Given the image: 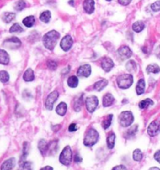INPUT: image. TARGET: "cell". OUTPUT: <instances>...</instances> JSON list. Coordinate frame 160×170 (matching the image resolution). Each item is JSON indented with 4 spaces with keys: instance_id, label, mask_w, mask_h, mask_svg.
<instances>
[{
    "instance_id": "6da1fadb",
    "label": "cell",
    "mask_w": 160,
    "mask_h": 170,
    "mask_svg": "<svg viewBox=\"0 0 160 170\" xmlns=\"http://www.w3.org/2000/svg\"><path fill=\"white\" fill-rule=\"evenodd\" d=\"M60 38V33L55 30H52L45 33L42 37V43L47 49L53 51Z\"/></svg>"
},
{
    "instance_id": "7a4b0ae2",
    "label": "cell",
    "mask_w": 160,
    "mask_h": 170,
    "mask_svg": "<svg viewBox=\"0 0 160 170\" xmlns=\"http://www.w3.org/2000/svg\"><path fill=\"white\" fill-rule=\"evenodd\" d=\"M118 86L122 90L129 89L133 83V77L130 74H123L118 76L116 79Z\"/></svg>"
},
{
    "instance_id": "3957f363",
    "label": "cell",
    "mask_w": 160,
    "mask_h": 170,
    "mask_svg": "<svg viewBox=\"0 0 160 170\" xmlns=\"http://www.w3.org/2000/svg\"><path fill=\"white\" fill-rule=\"evenodd\" d=\"M99 140V133L96 129H90L86 132L83 140V143L86 147H92L97 143Z\"/></svg>"
},
{
    "instance_id": "277c9868",
    "label": "cell",
    "mask_w": 160,
    "mask_h": 170,
    "mask_svg": "<svg viewBox=\"0 0 160 170\" xmlns=\"http://www.w3.org/2000/svg\"><path fill=\"white\" fill-rule=\"evenodd\" d=\"M134 121V117L131 111H122L119 116V122L122 127H128L133 124Z\"/></svg>"
},
{
    "instance_id": "5b68a950",
    "label": "cell",
    "mask_w": 160,
    "mask_h": 170,
    "mask_svg": "<svg viewBox=\"0 0 160 170\" xmlns=\"http://www.w3.org/2000/svg\"><path fill=\"white\" fill-rule=\"evenodd\" d=\"M72 160V151L69 146H66L61 151L59 157V161L62 165H69Z\"/></svg>"
},
{
    "instance_id": "8992f818",
    "label": "cell",
    "mask_w": 160,
    "mask_h": 170,
    "mask_svg": "<svg viewBox=\"0 0 160 170\" xmlns=\"http://www.w3.org/2000/svg\"><path fill=\"white\" fill-rule=\"evenodd\" d=\"M99 100L96 96H90L86 97V107L89 113H93L97 107H98Z\"/></svg>"
},
{
    "instance_id": "52a82bcc",
    "label": "cell",
    "mask_w": 160,
    "mask_h": 170,
    "mask_svg": "<svg viewBox=\"0 0 160 170\" xmlns=\"http://www.w3.org/2000/svg\"><path fill=\"white\" fill-rule=\"evenodd\" d=\"M58 97H59V93L57 91H53L50 94H49L45 102V106L46 109L51 111L53 108V104L57 100Z\"/></svg>"
},
{
    "instance_id": "ba28073f",
    "label": "cell",
    "mask_w": 160,
    "mask_h": 170,
    "mask_svg": "<svg viewBox=\"0 0 160 170\" xmlns=\"http://www.w3.org/2000/svg\"><path fill=\"white\" fill-rule=\"evenodd\" d=\"M72 45H73V39L70 35H65L64 38H62L60 43V46L65 52L70 50L71 48L72 47Z\"/></svg>"
},
{
    "instance_id": "9c48e42d",
    "label": "cell",
    "mask_w": 160,
    "mask_h": 170,
    "mask_svg": "<svg viewBox=\"0 0 160 170\" xmlns=\"http://www.w3.org/2000/svg\"><path fill=\"white\" fill-rule=\"evenodd\" d=\"M160 129V123L158 121H153L149 124L148 127H147V132L149 136L151 137H155L158 133Z\"/></svg>"
},
{
    "instance_id": "30bf717a",
    "label": "cell",
    "mask_w": 160,
    "mask_h": 170,
    "mask_svg": "<svg viewBox=\"0 0 160 170\" xmlns=\"http://www.w3.org/2000/svg\"><path fill=\"white\" fill-rule=\"evenodd\" d=\"M118 54L122 60H126L131 57L133 52L129 46H122L118 49Z\"/></svg>"
},
{
    "instance_id": "8fae6325",
    "label": "cell",
    "mask_w": 160,
    "mask_h": 170,
    "mask_svg": "<svg viewBox=\"0 0 160 170\" xmlns=\"http://www.w3.org/2000/svg\"><path fill=\"white\" fill-rule=\"evenodd\" d=\"M91 71H92L91 66L86 64H83L78 68V71H77V75L79 77L88 78L91 75Z\"/></svg>"
},
{
    "instance_id": "7c38bea8",
    "label": "cell",
    "mask_w": 160,
    "mask_h": 170,
    "mask_svg": "<svg viewBox=\"0 0 160 170\" xmlns=\"http://www.w3.org/2000/svg\"><path fill=\"white\" fill-rule=\"evenodd\" d=\"M4 44L11 49H16V48L20 47L21 45V41L17 37H11V38L5 40Z\"/></svg>"
},
{
    "instance_id": "4fadbf2b",
    "label": "cell",
    "mask_w": 160,
    "mask_h": 170,
    "mask_svg": "<svg viewBox=\"0 0 160 170\" xmlns=\"http://www.w3.org/2000/svg\"><path fill=\"white\" fill-rule=\"evenodd\" d=\"M101 68L105 72H109L114 68V61L110 57H104L101 60Z\"/></svg>"
},
{
    "instance_id": "5bb4252c",
    "label": "cell",
    "mask_w": 160,
    "mask_h": 170,
    "mask_svg": "<svg viewBox=\"0 0 160 170\" xmlns=\"http://www.w3.org/2000/svg\"><path fill=\"white\" fill-rule=\"evenodd\" d=\"M83 10L88 14H91L95 10V2L94 0H84L83 3Z\"/></svg>"
},
{
    "instance_id": "9a60e30c",
    "label": "cell",
    "mask_w": 160,
    "mask_h": 170,
    "mask_svg": "<svg viewBox=\"0 0 160 170\" xmlns=\"http://www.w3.org/2000/svg\"><path fill=\"white\" fill-rule=\"evenodd\" d=\"M16 165V159L14 157H10L5 161L1 165V170H11L14 168Z\"/></svg>"
},
{
    "instance_id": "2e32d148",
    "label": "cell",
    "mask_w": 160,
    "mask_h": 170,
    "mask_svg": "<svg viewBox=\"0 0 160 170\" xmlns=\"http://www.w3.org/2000/svg\"><path fill=\"white\" fill-rule=\"evenodd\" d=\"M38 147L42 155H45L49 149V143L45 140H40L38 143Z\"/></svg>"
},
{
    "instance_id": "e0dca14e",
    "label": "cell",
    "mask_w": 160,
    "mask_h": 170,
    "mask_svg": "<svg viewBox=\"0 0 160 170\" xmlns=\"http://www.w3.org/2000/svg\"><path fill=\"white\" fill-rule=\"evenodd\" d=\"M9 63V56L4 49H0V64L7 65Z\"/></svg>"
},
{
    "instance_id": "ac0fdd59",
    "label": "cell",
    "mask_w": 160,
    "mask_h": 170,
    "mask_svg": "<svg viewBox=\"0 0 160 170\" xmlns=\"http://www.w3.org/2000/svg\"><path fill=\"white\" fill-rule=\"evenodd\" d=\"M23 79L24 80V82H32L35 79V75L34 71L31 68H28V69L25 71V72L23 75Z\"/></svg>"
},
{
    "instance_id": "d6986e66",
    "label": "cell",
    "mask_w": 160,
    "mask_h": 170,
    "mask_svg": "<svg viewBox=\"0 0 160 170\" xmlns=\"http://www.w3.org/2000/svg\"><path fill=\"white\" fill-rule=\"evenodd\" d=\"M67 106L66 104V103L61 102L60 103L57 105V107H56V112L57 115H59L60 116H64L67 113Z\"/></svg>"
},
{
    "instance_id": "ffe728a7",
    "label": "cell",
    "mask_w": 160,
    "mask_h": 170,
    "mask_svg": "<svg viewBox=\"0 0 160 170\" xmlns=\"http://www.w3.org/2000/svg\"><path fill=\"white\" fill-rule=\"evenodd\" d=\"M115 98L111 93H107L103 97V106L104 107H110L114 103Z\"/></svg>"
},
{
    "instance_id": "44dd1931",
    "label": "cell",
    "mask_w": 160,
    "mask_h": 170,
    "mask_svg": "<svg viewBox=\"0 0 160 170\" xmlns=\"http://www.w3.org/2000/svg\"><path fill=\"white\" fill-rule=\"evenodd\" d=\"M108 82L106 79H101L97 82H96L93 85V89L96 91H101L105 88L107 85H108Z\"/></svg>"
},
{
    "instance_id": "7402d4cb",
    "label": "cell",
    "mask_w": 160,
    "mask_h": 170,
    "mask_svg": "<svg viewBox=\"0 0 160 170\" xmlns=\"http://www.w3.org/2000/svg\"><path fill=\"white\" fill-rule=\"evenodd\" d=\"M145 90V82L144 79H141L138 81L136 86V93L137 95H141L144 93Z\"/></svg>"
},
{
    "instance_id": "603a6c76",
    "label": "cell",
    "mask_w": 160,
    "mask_h": 170,
    "mask_svg": "<svg viewBox=\"0 0 160 170\" xmlns=\"http://www.w3.org/2000/svg\"><path fill=\"white\" fill-rule=\"evenodd\" d=\"M144 28H145L144 23L141 21H136V22L133 23V25H132V29H133V32H136V33H140V32H142Z\"/></svg>"
},
{
    "instance_id": "cb8c5ba5",
    "label": "cell",
    "mask_w": 160,
    "mask_h": 170,
    "mask_svg": "<svg viewBox=\"0 0 160 170\" xmlns=\"http://www.w3.org/2000/svg\"><path fill=\"white\" fill-rule=\"evenodd\" d=\"M16 18V13H11V12H6L3 14L2 18H3V21H4L6 24H9L11 21H13Z\"/></svg>"
},
{
    "instance_id": "d4e9b609",
    "label": "cell",
    "mask_w": 160,
    "mask_h": 170,
    "mask_svg": "<svg viewBox=\"0 0 160 170\" xmlns=\"http://www.w3.org/2000/svg\"><path fill=\"white\" fill-rule=\"evenodd\" d=\"M24 25L27 28H31L35 23V18L34 16H28L26 18H24L22 21Z\"/></svg>"
},
{
    "instance_id": "484cf974",
    "label": "cell",
    "mask_w": 160,
    "mask_h": 170,
    "mask_svg": "<svg viewBox=\"0 0 160 170\" xmlns=\"http://www.w3.org/2000/svg\"><path fill=\"white\" fill-rule=\"evenodd\" d=\"M51 19V12L49 11V10H45L43 11L40 15H39V20H40L42 22L47 24L50 21Z\"/></svg>"
},
{
    "instance_id": "4316f807",
    "label": "cell",
    "mask_w": 160,
    "mask_h": 170,
    "mask_svg": "<svg viewBox=\"0 0 160 170\" xmlns=\"http://www.w3.org/2000/svg\"><path fill=\"white\" fill-rule=\"evenodd\" d=\"M115 134L114 132H110L107 138V146L109 149H112L115 146Z\"/></svg>"
},
{
    "instance_id": "83f0119b",
    "label": "cell",
    "mask_w": 160,
    "mask_h": 170,
    "mask_svg": "<svg viewBox=\"0 0 160 170\" xmlns=\"http://www.w3.org/2000/svg\"><path fill=\"white\" fill-rule=\"evenodd\" d=\"M67 85H68L70 88H76L78 85V79L77 76L75 75H72L68 78L67 79Z\"/></svg>"
},
{
    "instance_id": "f1b7e54d",
    "label": "cell",
    "mask_w": 160,
    "mask_h": 170,
    "mask_svg": "<svg viewBox=\"0 0 160 170\" xmlns=\"http://www.w3.org/2000/svg\"><path fill=\"white\" fill-rule=\"evenodd\" d=\"M146 71L147 74H158L160 72V67L155 64H149L146 68Z\"/></svg>"
},
{
    "instance_id": "f546056e",
    "label": "cell",
    "mask_w": 160,
    "mask_h": 170,
    "mask_svg": "<svg viewBox=\"0 0 160 170\" xmlns=\"http://www.w3.org/2000/svg\"><path fill=\"white\" fill-rule=\"evenodd\" d=\"M83 105V96L75 98L73 103V108L75 111H79Z\"/></svg>"
},
{
    "instance_id": "4dcf8cb0",
    "label": "cell",
    "mask_w": 160,
    "mask_h": 170,
    "mask_svg": "<svg viewBox=\"0 0 160 170\" xmlns=\"http://www.w3.org/2000/svg\"><path fill=\"white\" fill-rule=\"evenodd\" d=\"M112 115H108L104 118L103 121H102V127L104 129H108L110 127L111 124V121H112Z\"/></svg>"
},
{
    "instance_id": "1f68e13d",
    "label": "cell",
    "mask_w": 160,
    "mask_h": 170,
    "mask_svg": "<svg viewBox=\"0 0 160 170\" xmlns=\"http://www.w3.org/2000/svg\"><path fill=\"white\" fill-rule=\"evenodd\" d=\"M125 68H126V70L129 71V72L133 73L136 71L137 66H136V64L134 60H129V61L126 63V64H125Z\"/></svg>"
},
{
    "instance_id": "d6a6232c",
    "label": "cell",
    "mask_w": 160,
    "mask_h": 170,
    "mask_svg": "<svg viewBox=\"0 0 160 170\" xmlns=\"http://www.w3.org/2000/svg\"><path fill=\"white\" fill-rule=\"evenodd\" d=\"M138 129V126L136 125H134V126H131L128 130L126 131V133H125V137L126 138H131V137H134L135 134L136 133Z\"/></svg>"
},
{
    "instance_id": "836d02e7",
    "label": "cell",
    "mask_w": 160,
    "mask_h": 170,
    "mask_svg": "<svg viewBox=\"0 0 160 170\" xmlns=\"http://www.w3.org/2000/svg\"><path fill=\"white\" fill-rule=\"evenodd\" d=\"M154 102L151 99H145L139 103V107L141 109H146L150 106L153 105Z\"/></svg>"
},
{
    "instance_id": "e575fe53",
    "label": "cell",
    "mask_w": 160,
    "mask_h": 170,
    "mask_svg": "<svg viewBox=\"0 0 160 170\" xmlns=\"http://www.w3.org/2000/svg\"><path fill=\"white\" fill-rule=\"evenodd\" d=\"M26 7V3H25L24 0H18L17 2L15 3V5H14V9H15L17 11H21Z\"/></svg>"
},
{
    "instance_id": "d590c367",
    "label": "cell",
    "mask_w": 160,
    "mask_h": 170,
    "mask_svg": "<svg viewBox=\"0 0 160 170\" xmlns=\"http://www.w3.org/2000/svg\"><path fill=\"white\" fill-rule=\"evenodd\" d=\"M23 32V28L18 23H15L13 24L9 28V32L10 33H20Z\"/></svg>"
},
{
    "instance_id": "8d00e7d4",
    "label": "cell",
    "mask_w": 160,
    "mask_h": 170,
    "mask_svg": "<svg viewBox=\"0 0 160 170\" xmlns=\"http://www.w3.org/2000/svg\"><path fill=\"white\" fill-rule=\"evenodd\" d=\"M133 158L136 162H140L143 158V153L140 149L134 150L133 153Z\"/></svg>"
},
{
    "instance_id": "74e56055",
    "label": "cell",
    "mask_w": 160,
    "mask_h": 170,
    "mask_svg": "<svg viewBox=\"0 0 160 170\" xmlns=\"http://www.w3.org/2000/svg\"><path fill=\"white\" fill-rule=\"evenodd\" d=\"M18 170H32V165L29 162H22L20 164Z\"/></svg>"
},
{
    "instance_id": "f35d334b",
    "label": "cell",
    "mask_w": 160,
    "mask_h": 170,
    "mask_svg": "<svg viewBox=\"0 0 160 170\" xmlns=\"http://www.w3.org/2000/svg\"><path fill=\"white\" fill-rule=\"evenodd\" d=\"M9 80V75L6 71H0V82L6 83Z\"/></svg>"
},
{
    "instance_id": "ab89813d",
    "label": "cell",
    "mask_w": 160,
    "mask_h": 170,
    "mask_svg": "<svg viewBox=\"0 0 160 170\" xmlns=\"http://www.w3.org/2000/svg\"><path fill=\"white\" fill-rule=\"evenodd\" d=\"M29 150H30V147H29V143L28 142H24L23 143V154H22V159L26 158L27 156L29 154Z\"/></svg>"
},
{
    "instance_id": "60d3db41",
    "label": "cell",
    "mask_w": 160,
    "mask_h": 170,
    "mask_svg": "<svg viewBox=\"0 0 160 170\" xmlns=\"http://www.w3.org/2000/svg\"><path fill=\"white\" fill-rule=\"evenodd\" d=\"M151 9H152V10L153 12L160 11V0L153 3L151 5Z\"/></svg>"
},
{
    "instance_id": "b9f144b4",
    "label": "cell",
    "mask_w": 160,
    "mask_h": 170,
    "mask_svg": "<svg viewBox=\"0 0 160 170\" xmlns=\"http://www.w3.org/2000/svg\"><path fill=\"white\" fill-rule=\"evenodd\" d=\"M47 67L51 71H53V70H56V68H57V64L56 62H55L54 60H50L47 61Z\"/></svg>"
},
{
    "instance_id": "7bdbcfd3",
    "label": "cell",
    "mask_w": 160,
    "mask_h": 170,
    "mask_svg": "<svg viewBox=\"0 0 160 170\" xmlns=\"http://www.w3.org/2000/svg\"><path fill=\"white\" fill-rule=\"evenodd\" d=\"M118 2L120 5L125 7V6H128L132 2V0H118Z\"/></svg>"
},
{
    "instance_id": "ee69618b",
    "label": "cell",
    "mask_w": 160,
    "mask_h": 170,
    "mask_svg": "<svg viewBox=\"0 0 160 170\" xmlns=\"http://www.w3.org/2000/svg\"><path fill=\"white\" fill-rule=\"evenodd\" d=\"M77 130V128H76V124H75V123H72V124H71L70 126H69L68 127V131L70 132H75V131Z\"/></svg>"
},
{
    "instance_id": "f6af8a7d",
    "label": "cell",
    "mask_w": 160,
    "mask_h": 170,
    "mask_svg": "<svg viewBox=\"0 0 160 170\" xmlns=\"http://www.w3.org/2000/svg\"><path fill=\"white\" fill-rule=\"evenodd\" d=\"M154 157H155V159L158 162V163H160V150H158V151H156V152L155 153Z\"/></svg>"
},
{
    "instance_id": "bcb514c9",
    "label": "cell",
    "mask_w": 160,
    "mask_h": 170,
    "mask_svg": "<svg viewBox=\"0 0 160 170\" xmlns=\"http://www.w3.org/2000/svg\"><path fill=\"white\" fill-rule=\"evenodd\" d=\"M112 170H127L126 167L124 166V165H117V166L114 167Z\"/></svg>"
},
{
    "instance_id": "7dc6e473",
    "label": "cell",
    "mask_w": 160,
    "mask_h": 170,
    "mask_svg": "<svg viewBox=\"0 0 160 170\" xmlns=\"http://www.w3.org/2000/svg\"><path fill=\"white\" fill-rule=\"evenodd\" d=\"M74 161H75V162H77V163H78V162H82V157H80L78 154H76V155L75 156V157H74Z\"/></svg>"
},
{
    "instance_id": "c3c4849f",
    "label": "cell",
    "mask_w": 160,
    "mask_h": 170,
    "mask_svg": "<svg viewBox=\"0 0 160 170\" xmlns=\"http://www.w3.org/2000/svg\"><path fill=\"white\" fill-rule=\"evenodd\" d=\"M155 54H156L157 57L160 59V46H158V47H157L156 51H155Z\"/></svg>"
},
{
    "instance_id": "681fc988",
    "label": "cell",
    "mask_w": 160,
    "mask_h": 170,
    "mask_svg": "<svg viewBox=\"0 0 160 170\" xmlns=\"http://www.w3.org/2000/svg\"><path fill=\"white\" fill-rule=\"evenodd\" d=\"M40 170H53V168L51 166H45L41 168Z\"/></svg>"
},
{
    "instance_id": "f907efd6",
    "label": "cell",
    "mask_w": 160,
    "mask_h": 170,
    "mask_svg": "<svg viewBox=\"0 0 160 170\" xmlns=\"http://www.w3.org/2000/svg\"><path fill=\"white\" fill-rule=\"evenodd\" d=\"M149 170H160V168H157V167H152V168H149Z\"/></svg>"
},
{
    "instance_id": "816d5d0a",
    "label": "cell",
    "mask_w": 160,
    "mask_h": 170,
    "mask_svg": "<svg viewBox=\"0 0 160 170\" xmlns=\"http://www.w3.org/2000/svg\"><path fill=\"white\" fill-rule=\"evenodd\" d=\"M69 3L72 4V5L73 6V4H75V2H74V0H72V1H71V2H69Z\"/></svg>"
},
{
    "instance_id": "f5cc1de1",
    "label": "cell",
    "mask_w": 160,
    "mask_h": 170,
    "mask_svg": "<svg viewBox=\"0 0 160 170\" xmlns=\"http://www.w3.org/2000/svg\"><path fill=\"white\" fill-rule=\"evenodd\" d=\"M106 1H108V2H110V1H111V0H106Z\"/></svg>"
}]
</instances>
